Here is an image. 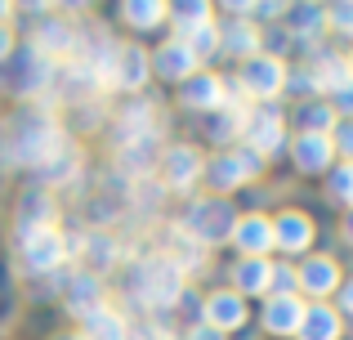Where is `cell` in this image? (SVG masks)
Listing matches in <instances>:
<instances>
[{
  "label": "cell",
  "instance_id": "16",
  "mask_svg": "<svg viewBox=\"0 0 353 340\" xmlns=\"http://www.w3.org/2000/svg\"><path fill=\"white\" fill-rule=\"evenodd\" d=\"M295 340H345V318L336 305H309Z\"/></svg>",
  "mask_w": 353,
  "mask_h": 340
},
{
  "label": "cell",
  "instance_id": "11",
  "mask_svg": "<svg viewBox=\"0 0 353 340\" xmlns=\"http://www.w3.org/2000/svg\"><path fill=\"white\" fill-rule=\"evenodd\" d=\"M179 99L183 108H197V112H219L228 103V81L219 72H197L179 86Z\"/></svg>",
  "mask_w": 353,
  "mask_h": 340
},
{
  "label": "cell",
  "instance_id": "4",
  "mask_svg": "<svg viewBox=\"0 0 353 340\" xmlns=\"http://www.w3.org/2000/svg\"><path fill=\"white\" fill-rule=\"evenodd\" d=\"M134 287L152 309H170L174 300L183 296V273L174 269L165 255H157V260H148V264L134 269Z\"/></svg>",
  "mask_w": 353,
  "mask_h": 340
},
{
  "label": "cell",
  "instance_id": "31",
  "mask_svg": "<svg viewBox=\"0 0 353 340\" xmlns=\"http://www.w3.org/2000/svg\"><path fill=\"white\" fill-rule=\"evenodd\" d=\"M327 32L353 41V0H349V5H327Z\"/></svg>",
  "mask_w": 353,
  "mask_h": 340
},
{
  "label": "cell",
  "instance_id": "35",
  "mask_svg": "<svg viewBox=\"0 0 353 340\" xmlns=\"http://www.w3.org/2000/svg\"><path fill=\"white\" fill-rule=\"evenodd\" d=\"M188 340H224V336H219L215 327H206V323H201V327H192V332H188Z\"/></svg>",
  "mask_w": 353,
  "mask_h": 340
},
{
  "label": "cell",
  "instance_id": "17",
  "mask_svg": "<svg viewBox=\"0 0 353 340\" xmlns=\"http://www.w3.org/2000/svg\"><path fill=\"white\" fill-rule=\"evenodd\" d=\"M291 117H295V134H331L336 121H340L327 99H300Z\"/></svg>",
  "mask_w": 353,
  "mask_h": 340
},
{
  "label": "cell",
  "instance_id": "38",
  "mask_svg": "<svg viewBox=\"0 0 353 340\" xmlns=\"http://www.w3.org/2000/svg\"><path fill=\"white\" fill-rule=\"evenodd\" d=\"M349 77H353V54H349Z\"/></svg>",
  "mask_w": 353,
  "mask_h": 340
},
{
  "label": "cell",
  "instance_id": "33",
  "mask_svg": "<svg viewBox=\"0 0 353 340\" xmlns=\"http://www.w3.org/2000/svg\"><path fill=\"white\" fill-rule=\"evenodd\" d=\"M336 309H340V318H345V323H353V273L345 278V287L336 291Z\"/></svg>",
  "mask_w": 353,
  "mask_h": 340
},
{
  "label": "cell",
  "instance_id": "5",
  "mask_svg": "<svg viewBox=\"0 0 353 340\" xmlns=\"http://www.w3.org/2000/svg\"><path fill=\"white\" fill-rule=\"evenodd\" d=\"M259 170H264V157H255L250 148H228V152H219V157L206 166V179H210L215 192H233V188H241V183L259 179Z\"/></svg>",
  "mask_w": 353,
  "mask_h": 340
},
{
  "label": "cell",
  "instance_id": "9",
  "mask_svg": "<svg viewBox=\"0 0 353 340\" xmlns=\"http://www.w3.org/2000/svg\"><path fill=\"white\" fill-rule=\"evenodd\" d=\"M228 242L241 251V260H268V255L277 251V242H273V215H264V210L237 215L233 237H228Z\"/></svg>",
  "mask_w": 353,
  "mask_h": 340
},
{
  "label": "cell",
  "instance_id": "19",
  "mask_svg": "<svg viewBox=\"0 0 353 340\" xmlns=\"http://www.w3.org/2000/svg\"><path fill=\"white\" fill-rule=\"evenodd\" d=\"M286 18L295 23V27H286L291 41H309V54H313L318 36L327 32V5H291V9H286Z\"/></svg>",
  "mask_w": 353,
  "mask_h": 340
},
{
  "label": "cell",
  "instance_id": "26",
  "mask_svg": "<svg viewBox=\"0 0 353 340\" xmlns=\"http://www.w3.org/2000/svg\"><path fill=\"white\" fill-rule=\"evenodd\" d=\"M327 197L336 206L353 210V161H336V170L327 174Z\"/></svg>",
  "mask_w": 353,
  "mask_h": 340
},
{
  "label": "cell",
  "instance_id": "32",
  "mask_svg": "<svg viewBox=\"0 0 353 340\" xmlns=\"http://www.w3.org/2000/svg\"><path fill=\"white\" fill-rule=\"evenodd\" d=\"M331 143H336V157H340V161H353V121H345V117H340L336 130H331Z\"/></svg>",
  "mask_w": 353,
  "mask_h": 340
},
{
  "label": "cell",
  "instance_id": "39",
  "mask_svg": "<svg viewBox=\"0 0 353 340\" xmlns=\"http://www.w3.org/2000/svg\"><path fill=\"white\" fill-rule=\"evenodd\" d=\"M5 14H9V9H5V5H0V18H5Z\"/></svg>",
  "mask_w": 353,
  "mask_h": 340
},
{
  "label": "cell",
  "instance_id": "18",
  "mask_svg": "<svg viewBox=\"0 0 353 340\" xmlns=\"http://www.w3.org/2000/svg\"><path fill=\"white\" fill-rule=\"evenodd\" d=\"M259 45H264V32H259L255 23H228V27H219V50L233 54L237 63L255 59Z\"/></svg>",
  "mask_w": 353,
  "mask_h": 340
},
{
  "label": "cell",
  "instance_id": "29",
  "mask_svg": "<svg viewBox=\"0 0 353 340\" xmlns=\"http://www.w3.org/2000/svg\"><path fill=\"white\" fill-rule=\"evenodd\" d=\"M170 14H174V23H179V41L188 32H197V27L210 23V5H174Z\"/></svg>",
  "mask_w": 353,
  "mask_h": 340
},
{
  "label": "cell",
  "instance_id": "8",
  "mask_svg": "<svg viewBox=\"0 0 353 340\" xmlns=\"http://www.w3.org/2000/svg\"><path fill=\"white\" fill-rule=\"evenodd\" d=\"M336 143L331 134H291V166L309 179H327L336 170Z\"/></svg>",
  "mask_w": 353,
  "mask_h": 340
},
{
  "label": "cell",
  "instance_id": "12",
  "mask_svg": "<svg viewBox=\"0 0 353 340\" xmlns=\"http://www.w3.org/2000/svg\"><path fill=\"white\" fill-rule=\"evenodd\" d=\"M201 314H206V327H215L219 336H228V332H237V327H246V300H241L237 291H215V296H206Z\"/></svg>",
  "mask_w": 353,
  "mask_h": 340
},
{
  "label": "cell",
  "instance_id": "37",
  "mask_svg": "<svg viewBox=\"0 0 353 340\" xmlns=\"http://www.w3.org/2000/svg\"><path fill=\"white\" fill-rule=\"evenodd\" d=\"M5 54H9V27L0 23V59H5Z\"/></svg>",
  "mask_w": 353,
  "mask_h": 340
},
{
  "label": "cell",
  "instance_id": "10",
  "mask_svg": "<svg viewBox=\"0 0 353 340\" xmlns=\"http://www.w3.org/2000/svg\"><path fill=\"white\" fill-rule=\"evenodd\" d=\"M304 296H268L264 300V314H259V323H264L268 336L277 340H291L300 336V323H304Z\"/></svg>",
  "mask_w": 353,
  "mask_h": 340
},
{
  "label": "cell",
  "instance_id": "7",
  "mask_svg": "<svg viewBox=\"0 0 353 340\" xmlns=\"http://www.w3.org/2000/svg\"><path fill=\"white\" fill-rule=\"evenodd\" d=\"M233 224H237L233 206H228V201H219V197L197 201V206L188 210V219H183V228H188V233L197 237L201 246H210V242H228V237H233Z\"/></svg>",
  "mask_w": 353,
  "mask_h": 340
},
{
  "label": "cell",
  "instance_id": "24",
  "mask_svg": "<svg viewBox=\"0 0 353 340\" xmlns=\"http://www.w3.org/2000/svg\"><path fill=\"white\" fill-rule=\"evenodd\" d=\"M36 50H45V54H72V50H77V27L45 23L41 32H36Z\"/></svg>",
  "mask_w": 353,
  "mask_h": 340
},
{
  "label": "cell",
  "instance_id": "30",
  "mask_svg": "<svg viewBox=\"0 0 353 340\" xmlns=\"http://www.w3.org/2000/svg\"><path fill=\"white\" fill-rule=\"evenodd\" d=\"M165 14H170V5H125V18L139 27V32H152Z\"/></svg>",
  "mask_w": 353,
  "mask_h": 340
},
{
  "label": "cell",
  "instance_id": "3",
  "mask_svg": "<svg viewBox=\"0 0 353 340\" xmlns=\"http://www.w3.org/2000/svg\"><path fill=\"white\" fill-rule=\"evenodd\" d=\"M286 112L277 103H255L250 108V117H246V134H241V139H246V148L255 152V157H273V152H282L286 143Z\"/></svg>",
  "mask_w": 353,
  "mask_h": 340
},
{
  "label": "cell",
  "instance_id": "13",
  "mask_svg": "<svg viewBox=\"0 0 353 340\" xmlns=\"http://www.w3.org/2000/svg\"><path fill=\"white\" fill-rule=\"evenodd\" d=\"M161 170H165V183H170V188H192V183L206 174V161H201L197 148L179 143V148H170L161 157Z\"/></svg>",
  "mask_w": 353,
  "mask_h": 340
},
{
  "label": "cell",
  "instance_id": "14",
  "mask_svg": "<svg viewBox=\"0 0 353 340\" xmlns=\"http://www.w3.org/2000/svg\"><path fill=\"white\" fill-rule=\"evenodd\" d=\"M23 255L32 269H59L68 246H63V237L54 228H32V233H23Z\"/></svg>",
  "mask_w": 353,
  "mask_h": 340
},
{
  "label": "cell",
  "instance_id": "25",
  "mask_svg": "<svg viewBox=\"0 0 353 340\" xmlns=\"http://www.w3.org/2000/svg\"><path fill=\"white\" fill-rule=\"evenodd\" d=\"M32 228H54V206L45 192H27L23 197V233Z\"/></svg>",
  "mask_w": 353,
  "mask_h": 340
},
{
  "label": "cell",
  "instance_id": "6",
  "mask_svg": "<svg viewBox=\"0 0 353 340\" xmlns=\"http://www.w3.org/2000/svg\"><path fill=\"white\" fill-rule=\"evenodd\" d=\"M273 242L282 255H313V242H318V224H313L309 210L286 206L273 215Z\"/></svg>",
  "mask_w": 353,
  "mask_h": 340
},
{
  "label": "cell",
  "instance_id": "20",
  "mask_svg": "<svg viewBox=\"0 0 353 340\" xmlns=\"http://www.w3.org/2000/svg\"><path fill=\"white\" fill-rule=\"evenodd\" d=\"M157 72L183 86L188 77H197V59H192V50L183 41H170V45H161V50H157Z\"/></svg>",
  "mask_w": 353,
  "mask_h": 340
},
{
  "label": "cell",
  "instance_id": "2",
  "mask_svg": "<svg viewBox=\"0 0 353 340\" xmlns=\"http://www.w3.org/2000/svg\"><path fill=\"white\" fill-rule=\"evenodd\" d=\"M295 273H300V296H309V305H331L336 291L345 287V269H340V260L327 255V251L304 255Z\"/></svg>",
  "mask_w": 353,
  "mask_h": 340
},
{
  "label": "cell",
  "instance_id": "28",
  "mask_svg": "<svg viewBox=\"0 0 353 340\" xmlns=\"http://www.w3.org/2000/svg\"><path fill=\"white\" fill-rule=\"evenodd\" d=\"M183 45H188V50H192V59H215V54H219V27L215 23H206V27H197V32H188V36H183Z\"/></svg>",
  "mask_w": 353,
  "mask_h": 340
},
{
  "label": "cell",
  "instance_id": "1",
  "mask_svg": "<svg viewBox=\"0 0 353 340\" xmlns=\"http://www.w3.org/2000/svg\"><path fill=\"white\" fill-rule=\"evenodd\" d=\"M63 152V134L50 117L23 112L14 117V134H9V161H27V166H45V161Z\"/></svg>",
  "mask_w": 353,
  "mask_h": 340
},
{
  "label": "cell",
  "instance_id": "36",
  "mask_svg": "<svg viewBox=\"0 0 353 340\" xmlns=\"http://www.w3.org/2000/svg\"><path fill=\"white\" fill-rule=\"evenodd\" d=\"M340 237L353 246V210H345V215H340Z\"/></svg>",
  "mask_w": 353,
  "mask_h": 340
},
{
  "label": "cell",
  "instance_id": "27",
  "mask_svg": "<svg viewBox=\"0 0 353 340\" xmlns=\"http://www.w3.org/2000/svg\"><path fill=\"white\" fill-rule=\"evenodd\" d=\"M85 340H125V323L108 309H94L85 318Z\"/></svg>",
  "mask_w": 353,
  "mask_h": 340
},
{
  "label": "cell",
  "instance_id": "23",
  "mask_svg": "<svg viewBox=\"0 0 353 340\" xmlns=\"http://www.w3.org/2000/svg\"><path fill=\"white\" fill-rule=\"evenodd\" d=\"M117 59L121 63H112V81L125 86V90H139L148 81V54L134 50V45H125V50H117Z\"/></svg>",
  "mask_w": 353,
  "mask_h": 340
},
{
  "label": "cell",
  "instance_id": "15",
  "mask_svg": "<svg viewBox=\"0 0 353 340\" xmlns=\"http://www.w3.org/2000/svg\"><path fill=\"white\" fill-rule=\"evenodd\" d=\"M233 291L246 296H273V260H237L233 264Z\"/></svg>",
  "mask_w": 353,
  "mask_h": 340
},
{
  "label": "cell",
  "instance_id": "34",
  "mask_svg": "<svg viewBox=\"0 0 353 340\" xmlns=\"http://www.w3.org/2000/svg\"><path fill=\"white\" fill-rule=\"evenodd\" d=\"M90 255H94L99 264H112V260H117V246H108V237H94V246H90Z\"/></svg>",
  "mask_w": 353,
  "mask_h": 340
},
{
  "label": "cell",
  "instance_id": "22",
  "mask_svg": "<svg viewBox=\"0 0 353 340\" xmlns=\"http://www.w3.org/2000/svg\"><path fill=\"white\" fill-rule=\"evenodd\" d=\"M165 260L188 278V273H197L201 264H206V251H201V242L188 233V228H174V242H170V255H165Z\"/></svg>",
  "mask_w": 353,
  "mask_h": 340
},
{
  "label": "cell",
  "instance_id": "21",
  "mask_svg": "<svg viewBox=\"0 0 353 340\" xmlns=\"http://www.w3.org/2000/svg\"><path fill=\"white\" fill-rule=\"evenodd\" d=\"M246 117H250V108L228 99L219 112H210V139H215V143H233V139H241V134H246Z\"/></svg>",
  "mask_w": 353,
  "mask_h": 340
}]
</instances>
